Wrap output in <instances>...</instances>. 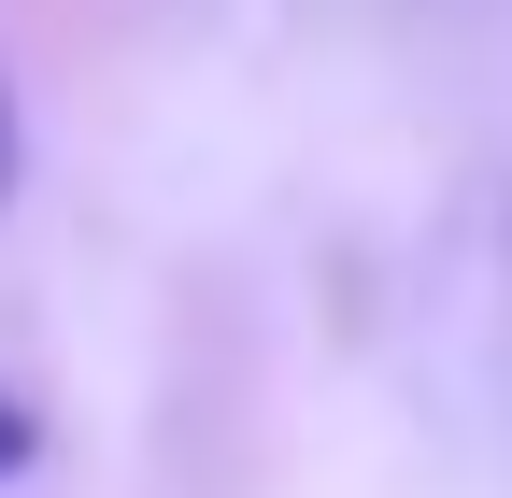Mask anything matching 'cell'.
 Here are the masks:
<instances>
[{
  "instance_id": "obj_1",
  "label": "cell",
  "mask_w": 512,
  "mask_h": 498,
  "mask_svg": "<svg viewBox=\"0 0 512 498\" xmlns=\"http://www.w3.org/2000/svg\"><path fill=\"white\" fill-rule=\"evenodd\" d=\"M29 456H43V427H29V399H15V385H0V484H15Z\"/></svg>"
},
{
  "instance_id": "obj_2",
  "label": "cell",
  "mask_w": 512,
  "mask_h": 498,
  "mask_svg": "<svg viewBox=\"0 0 512 498\" xmlns=\"http://www.w3.org/2000/svg\"><path fill=\"white\" fill-rule=\"evenodd\" d=\"M0 200H15V100H0Z\"/></svg>"
}]
</instances>
